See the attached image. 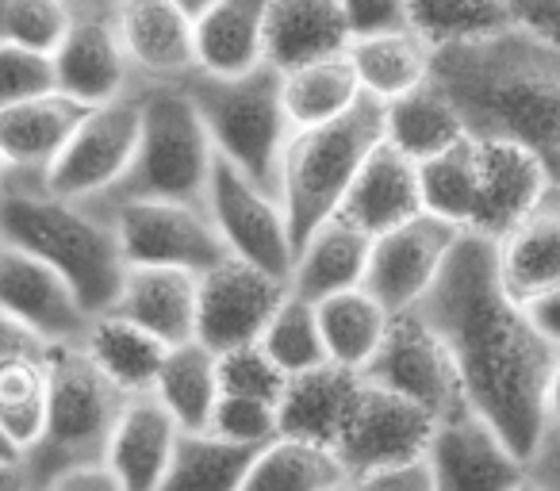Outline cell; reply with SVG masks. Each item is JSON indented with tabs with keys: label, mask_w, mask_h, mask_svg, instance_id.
<instances>
[{
	"label": "cell",
	"mask_w": 560,
	"mask_h": 491,
	"mask_svg": "<svg viewBox=\"0 0 560 491\" xmlns=\"http://www.w3.org/2000/svg\"><path fill=\"white\" fill-rule=\"evenodd\" d=\"M419 315L450 346L465 404L526 460L549 422V381L560 346L503 289L495 242L460 234Z\"/></svg>",
	"instance_id": "6da1fadb"
},
{
	"label": "cell",
	"mask_w": 560,
	"mask_h": 491,
	"mask_svg": "<svg viewBox=\"0 0 560 491\" xmlns=\"http://www.w3.org/2000/svg\"><path fill=\"white\" fill-rule=\"evenodd\" d=\"M430 81L472 139L518 142L560 180V43L514 27L488 43L434 50Z\"/></svg>",
	"instance_id": "7a4b0ae2"
},
{
	"label": "cell",
	"mask_w": 560,
	"mask_h": 491,
	"mask_svg": "<svg viewBox=\"0 0 560 491\" xmlns=\"http://www.w3.org/2000/svg\"><path fill=\"white\" fill-rule=\"evenodd\" d=\"M0 242L62 273L89 315L112 312L124 289L127 261L108 211L66 200L32 173H12L0 188Z\"/></svg>",
	"instance_id": "3957f363"
},
{
	"label": "cell",
	"mask_w": 560,
	"mask_h": 491,
	"mask_svg": "<svg viewBox=\"0 0 560 491\" xmlns=\"http://www.w3.org/2000/svg\"><path fill=\"white\" fill-rule=\"evenodd\" d=\"M384 142V104L365 96L353 112L319 127L292 131L280 162V203L289 215L292 246H304L338 215L361 165Z\"/></svg>",
	"instance_id": "277c9868"
},
{
	"label": "cell",
	"mask_w": 560,
	"mask_h": 491,
	"mask_svg": "<svg viewBox=\"0 0 560 491\" xmlns=\"http://www.w3.org/2000/svg\"><path fill=\"white\" fill-rule=\"evenodd\" d=\"M142 108V135L124 185L101 200L112 203H192L208 208L215 147L185 89L135 85Z\"/></svg>",
	"instance_id": "5b68a950"
},
{
	"label": "cell",
	"mask_w": 560,
	"mask_h": 491,
	"mask_svg": "<svg viewBox=\"0 0 560 491\" xmlns=\"http://www.w3.org/2000/svg\"><path fill=\"white\" fill-rule=\"evenodd\" d=\"M180 89L200 112L215 154L280 196V162L292 139L280 73L272 66L242 73V78H215L200 70Z\"/></svg>",
	"instance_id": "8992f818"
},
{
	"label": "cell",
	"mask_w": 560,
	"mask_h": 491,
	"mask_svg": "<svg viewBox=\"0 0 560 491\" xmlns=\"http://www.w3.org/2000/svg\"><path fill=\"white\" fill-rule=\"evenodd\" d=\"M127 407V396L85 358L81 346H58L50 358L47 426L24 457L35 488L81 465H104L112 430Z\"/></svg>",
	"instance_id": "52a82bcc"
},
{
	"label": "cell",
	"mask_w": 560,
	"mask_h": 491,
	"mask_svg": "<svg viewBox=\"0 0 560 491\" xmlns=\"http://www.w3.org/2000/svg\"><path fill=\"white\" fill-rule=\"evenodd\" d=\"M116 226L127 269H180L203 277L226 261L223 238L208 208L192 203H112L104 208Z\"/></svg>",
	"instance_id": "ba28073f"
},
{
	"label": "cell",
	"mask_w": 560,
	"mask_h": 491,
	"mask_svg": "<svg viewBox=\"0 0 560 491\" xmlns=\"http://www.w3.org/2000/svg\"><path fill=\"white\" fill-rule=\"evenodd\" d=\"M142 135V108L139 93L124 96V101L89 108L85 119L78 124L73 139L50 165L47 180L50 192L66 196V200L81 203H101L124 185L127 169L135 162Z\"/></svg>",
	"instance_id": "9c48e42d"
},
{
	"label": "cell",
	"mask_w": 560,
	"mask_h": 491,
	"mask_svg": "<svg viewBox=\"0 0 560 491\" xmlns=\"http://www.w3.org/2000/svg\"><path fill=\"white\" fill-rule=\"evenodd\" d=\"M208 215L231 258L289 281L296 246H292L289 215H284V203L277 192H269L242 169L215 157L208 185Z\"/></svg>",
	"instance_id": "30bf717a"
},
{
	"label": "cell",
	"mask_w": 560,
	"mask_h": 491,
	"mask_svg": "<svg viewBox=\"0 0 560 491\" xmlns=\"http://www.w3.org/2000/svg\"><path fill=\"white\" fill-rule=\"evenodd\" d=\"M361 376L373 388H384L430 411L434 419H445V414L468 407L450 346L438 338V330L419 312L392 315L388 335H384L381 350Z\"/></svg>",
	"instance_id": "8fae6325"
},
{
	"label": "cell",
	"mask_w": 560,
	"mask_h": 491,
	"mask_svg": "<svg viewBox=\"0 0 560 491\" xmlns=\"http://www.w3.org/2000/svg\"><path fill=\"white\" fill-rule=\"evenodd\" d=\"M460 234L465 231L422 211L411 223L373 238V254H369L365 284L361 289L388 315L419 312V304L430 296V289L442 277L450 254L457 250Z\"/></svg>",
	"instance_id": "7c38bea8"
},
{
	"label": "cell",
	"mask_w": 560,
	"mask_h": 491,
	"mask_svg": "<svg viewBox=\"0 0 560 491\" xmlns=\"http://www.w3.org/2000/svg\"><path fill=\"white\" fill-rule=\"evenodd\" d=\"M289 292L292 289L284 277H272L238 258L219 261L211 273L200 277L196 342H203L211 353L261 342L265 327L289 300Z\"/></svg>",
	"instance_id": "4fadbf2b"
},
{
	"label": "cell",
	"mask_w": 560,
	"mask_h": 491,
	"mask_svg": "<svg viewBox=\"0 0 560 491\" xmlns=\"http://www.w3.org/2000/svg\"><path fill=\"white\" fill-rule=\"evenodd\" d=\"M427 460L438 491H518L526 483V460L472 407L438 419Z\"/></svg>",
	"instance_id": "5bb4252c"
},
{
	"label": "cell",
	"mask_w": 560,
	"mask_h": 491,
	"mask_svg": "<svg viewBox=\"0 0 560 491\" xmlns=\"http://www.w3.org/2000/svg\"><path fill=\"white\" fill-rule=\"evenodd\" d=\"M112 20L135 70V85L180 89L200 73L196 16L177 0H119Z\"/></svg>",
	"instance_id": "9a60e30c"
},
{
	"label": "cell",
	"mask_w": 560,
	"mask_h": 491,
	"mask_svg": "<svg viewBox=\"0 0 560 491\" xmlns=\"http://www.w3.org/2000/svg\"><path fill=\"white\" fill-rule=\"evenodd\" d=\"M0 312L47 346H81L93 319L62 273L9 242H0Z\"/></svg>",
	"instance_id": "2e32d148"
},
{
	"label": "cell",
	"mask_w": 560,
	"mask_h": 491,
	"mask_svg": "<svg viewBox=\"0 0 560 491\" xmlns=\"http://www.w3.org/2000/svg\"><path fill=\"white\" fill-rule=\"evenodd\" d=\"M434 430L438 419L430 411L384 388H373L365 381V396H361L350 430L342 434L335 453L342 460L346 476L353 480V476L373 472V468L422 460L430 453V442H434Z\"/></svg>",
	"instance_id": "e0dca14e"
},
{
	"label": "cell",
	"mask_w": 560,
	"mask_h": 491,
	"mask_svg": "<svg viewBox=\"0 0 560 491\" xmlns=\"http://www.w3.org/2000/svg\"><path fill=\"white\" fill-rule=\"evenodd\" d=\"M476 147H480V177H476V211L465 234H480L499 246L557 180L549 177L541 157L518 142L476 139Z\"/></svg>",
	"instance_id": "ac0fdd59"
},
{
	"label": "cell",
	"mask_w": 560,
	"mask_h": 491,
	"mask_svg": "<svg viewBox=\"0 0 560 491\" xmlns=\"http://www.w3.org/2000/svg\"><path fill=\"white\" fill-rule=\"evenodd\" d=\"M50 62H55V89L81 108H101L135 93V70L112 16H73Z\"/></svg>",
	"instance_id": "d6986e66"
},
{
	"label": "cell",
	"mask_w": 560,
	"mask_h": 491,
	"mask_svg": "<svg viewBox=\"0 0 560 491\" xmlns=\"http://www.w3.org/2000/svg\"><path fill=\"white\" fill-rule=\"evenodd\" d=\"M361 396H365V376L342 365H319L312 373L292 376L277 404L280 437L338 449Z\"/></svg>",
	"instance_id": "ffe728a7"
},
{
	"label": "cell",
	"mask_w": 560,
	"mask_h": 491,
	"mask_svg": "<svg viewBox=\"0 0 560 491\" xmlns=\"http://www.w3.org/2000/svg\"><path fill=\"white\" fill-rule=\"evenodd\" d=\"M338 215L365 231L369 238L396 231V226L411 223L422 215V185H419V165L396 147L381 142L365 165H361L358 180L346 192Z\"/></svg>",
	"instance_id": "44dd1931"
},
{
	"label": "cell",
	"mask_w": 560,
	"mask_h": 491,
	"mask_svg": "<svg viewBox=\"0 0 560 491\" xmlns=\"http://www.w3.org/2000/svg\"><path fill=\"white\" fill-rule=\"evenodd\" d=\"M180 442V426L154 396L127 399L116 430H112L104 465L112 468L124 491H158L165 480V468Z\"/></svg>",
	"instance_id": "7402d4cb"
},
{
	"label": "cell",
	"mask_w": 560,
	"mask_h": 491,
	"mask_svg": "<svg viewBox=\"0 0 560 491\" xmlns=\"http://www.w3.org/2000/svg\"><path fill=\"white\" fill-rule=\"evenodd\" d=\"M342 0H272L265 32V66L292 73L300 66L338 58L350 50Z\"/></svg>",
	"instance_id": "603a6c76"
},
{
	"label": "cell",
	"mask_w": 560,
	"mask_h": 491,
	"mask_svg": "<svg viewBox=\"0 0 560 491\" xmlns=\"http://www.w3.org/2000/svg\"><path fill=\"white\" fill-rule=\"evenodd\" d=\"M503 289L518 304L560 289V185H549L534 211L495 246Z\"/></svg>",
	"instance_id": "cb8c5ba5"
},
{
	"label": "cell",
	"mask_w": 560,
	"mask_h": 491,
	"mask_svg": "<svg viewBox=\"0 0 560 491\" xmlns=\"http://www.w3.org/2000/svg\"><path fill=\"white\" fill-rule=\"evenodd\" d=\"M112 312L131 319L158 342H196V312H200V277L180 269H127Z\"/></svg>",
	"instance_id": "d4e9b609"
},
{
	"label": "cell",
	"mask_w": 560,
	"mask_h": 491,
	"mask_svg": "<svg viewBox=\"0 0 560 491\" xmlns=\"http://www.w3.org/2000/svg\"><path fill=\"white\" fill-rule=\"evenodd\" d=\"M369 254H373V238L365 231L346 223L342 215L327 219L296 250L289 277L292 296L307 300V304H323L330 296L361 289L365 284Z\"/></svg>",
	"instance_id": "484cf974"
},
{
	"label": "cell",
	"mask_w": 560,
	"mask_h": 491,
	"mask_svg": "<svg viewBox=\"0 0 560 491\" xmlns=\"http://www.w3.org/2000/svg\"><path fill=\"white\" fill-rule=\"evenodd\" d=\"M89 108L62 93L35 96V101L12 104L0 112V154L9 157L12 173H32L47 177L50 165L73 139L78 124Z\"/></svg>",
	"instance_id": "4316f807"
},
{
	"label": "cell",
	"mask_w": 560,
	"mask_h": 491,
	"mask_svg": "<svg viewBox=\"0 0 560 491\" xmlns=\"http://www.w3.org/2000/svg\"><path fill=\"white\" fill-rule=\"evenodd\" d=\"M272 0H215L196 16L200 70L215 78H242L265 66V32Z\"/></svg>",
	"instance_id": "83f0119b"
},
{
	"label": "cell",
	"mask_w": 560,
	"mask_h": 491,
	"mask_svg": "<svg viewBox=\"0 0 560 491\" xmlns=\"http://www.w3.org/2000/svg\"><path fill=\"white\" fill-rule=\"evenodd\" d=\"M81 350H85V358L93 361L127 399H135V396H150V391H154V381H158V373H162L170 346L158 342L154 335L135 327L124 315L101 312L89 319Z\"/></svg>",
	"instance_id": "f1b7e54d"
},
{
	"label": "cell",
	"mask_w": 560,
	"mask_h": 491,
	"mask_svg": "<svg viewBox=\"0 0 560 491\" xmlns=\"http://www.w3.org/2000/svg\"><path fill=\"white\" fill-rule=\"evenodd\" d=\"M460 139H468L465 119L434 81L384 104V142L396 147L399 154H407L415 165L445 154Z\"/></svg>",
	"instance_id": "f546056e"
},
{
	"label": "cell",
	"mask_w": 560,
	"mask_h": 491,
	"mask_svg": "<svg viewBox=\"0 0 560 491\" xmlns=\"http://www.w3.org/2000/svg\"><path fill=\"white\" fill-rule=\"evenodd\" d=\"M346 58H350L353 73H358L361 93L381 104H392L399 96L422 89L430 81V70H434V50L415 32L353 39Z\"/></svg>",
	"instance_id": "4dcf8cb0"
},
{
	"label": "cell",
	"mask_w": 560,
	"mask_h": 491,
	"mask_svg": "<svg viewBox=\"0 0 560 491\" xmlns=\"http://www.w3.org/2000/svg\"><path fill=\"white\" fill-rule=\"evenodd\" d=\"M150 396L173 414L180 430H208L219 404V358L203 342L173 346Z\"/></svg>",
	"instance_id": "1f68e13d"
},
{
	"label": "cell",
	"mask_w": 560,
	"mask_h": 491,
	"mask_svg": "<svg viewBox=\"0 0 560 491\" xmlns=\"http://www.w3.org/2000/svg\"><path fill=\"white\" fill-rule=\"evenodd\" d=\"M280 89H284V112H289L292 131L330 124V119L346 116L365 101L361 81L346 55L280 73Z\"/></svg>",
	"instance_id": "d6a6232c"
},
{
	"label": "cell",
	"mask_w": 560,
	"mask_h": 491,
	"mask_svg": "<svg viewBox=\"0 0 560 491\" xmlns=\"http://www.w3.org/2000/svg\"><path fill=\"white\" fill-rule=\"evenodd\" d=\"M315 312H319V330L330 365L365 373L369 361L381 350L384 335H388L392 315L365 289L323 300V304H315Z\"/></svg>",
	"instance_id": "836d02e7"
},
{
	"label": "cell",
	"mask_w": 560,
	"mask_h": 491,
	"mask_svg": "<svg viewBox=\"0 0 560 491\" xmlns=\"http://www.w3.org/2000/svg\"><path fill=\"white\" fill-rule=\"evenodd\" d=\"M350 483L335 449L296 437H277L257 449L242 491H338Z\"/></svg>",
	"instance_id": "e575fe53"
},
{
	"label": "cell",
	"mask_w": 560,
	"mask_h": 491,
	"mask_svg": "<svg viewBox=\"0 0 560 491\" xmlns=\"http://www.w3.org/2000/svg\"><path fill=\"white\" fill-rule=\"evenodd\" d=\"M257 453L223 442L211 430H180V442L158 491H242Z\"/></svg>",
	"instance_id": "d590c367"
},
{
	"label": "cell",
	"mask_w": 560,
	"mask_h": 491,
	"mask_svg": "<svg viewBox=\"0 0 560 491\" xmlns=\"http://www.w3.org/2000/svg\"><path fill=\"white\" fill-rule=\"evenodd\" d=\"M407 9H411V32L430 50L472 47L514 32L503 0H407Z\"/></svg>",
	"instance_id": "8d00e7d4"
},
{
	"label": "cell",
	"mask_w": 560,
	"mask_h": 491,
	"mask_svg": "<svg viewBox=\"0 0 560 491\" xmlns=\"http://www.w3.org/2000/svg\"><path fill=\"white\" fill-rule=\"evenodd\" d=\"M476 177H480V147L468 135L445 154L419 165L422 211L434 219H445L457 231H468L476 211Z\"/></svg>",
	"instance_id": "74e56055"
},
{
	"label": "cell",
	"mask_w": 560,
	"mask_h": 491,
	"mask_svg": "<svg viewBox=\"0 0 560 491\" xmlns=\"http://www.w3.org/2000/svg\"><path fill=\"white\" fill-rule=\"evenodd\" d=\"M58 350V346H55ZM55 358V353H50ZM50 358L24 361L0 373V426L20 453H32L47 426L50 404Z\"/></svg>",
	"instance_id": "f35d334b"
},
{
	"label": "cell",
	"mask_w": 560,
	"mask_h": 491,
	"mask_svg": "<svg viewBox=\"0 0 560 491\" xmlns=\"http://www.w3.org/2000/svg\"><path fill=\"white\" fill-rule=\"evenodd\" d=\"M261 350L277 361V369L284 376H300L312 373L319 365H330L327 361V346H323V330H319V312L307 300L292 296L280 304V312L272 315V323L261 335Z\"/></svg>",
	"instance_id": "ab89813d"
},
{
	"label": "cell",
	"mask_w": 560,
	"mask_h": 491,
	"mask_svg": "<svg viewBox=\"0 0 560 491\" xmlns=\"http://www.w3.org/2000/svg\"><path fill=\"white\" fill-rule=\"evenodd\" d=\"M73 16L62 0H0V43L35 55H55Z\"/></svg>",
	"instance_id": "60d3db41"
},
{
	"label": "cell",
	"mask_w": 560,
	"mask_h": 491,
	"mask_svg": "<svg viewBox=\"0 0 560 491\" xmlns=\"http://www.w3.org/2000/svg\"><path fill=\"white\" fill-rule=\"evenodd\" d=\"M219 358V396L257 399V404H280L289 376L280 373L277 361L261 350V342L238 346V350L215 353Z\"/></svg>",
	"instance_id": "b9f144b4"
},
{
	"label": "cell",
	"mask_w": 560,
	"mask_h": 491,
	"mask_svg": "<svg viewBox=\"0 0 560 491\" xmlns=\"http://www.w3.org/2000/svg\"><path fill=\"white\" fill-rule=\"evenodd\" d=\"M211 434H219L223 442L242 445V449H265L269 442L280 437L277 407L257 404V399H238V396H219L215 411L208 422Z\"/></svg>",
	"instance_id": "7bdbcfd3"
},
{
	"label": "cell",
	"mask_w": 560,
	"mask_h": 491,
	"mask_svg": "<svg viewBox=\"0 0 560 491\" xmlns=\"http://www.w3.org/2000/svg\"><path fill=\"white\" fill-rule=\"evenodd\" d=\"M47 93H58L55 62L47 55H35V50H20L9 47V43H0V112Z\"/></svg>",
	"instance_id": "ee69618b"
},
{
	"label": "cell",
	"mask_w": 560,
	"mask_h": 491,
	"mask_svg": "<svg viewBox=\"0 0 560 491\" xmlns=\"http://www.w3.org/2000/svg\"><path fill=\"white\" fill-rule=\"evenodd\" d=\"M342 16H346V27H350V39L411 32V9H407V0H342Z\"/></svg>",
	"instance_id": "f6af8a7d"
},
{
	"label": "cell",
	"mask_w": 560,
	"mask_h": 491,
	"mask_svg": "<svg viewBox=\"0 0 560 491\" xmlns=\"http://www.w3.org/2000/svg\"><path fill=\"white\" fill-rule=\"evenodd\" d=\"M350 491H438L430 460H407V465H388L361 472L350 480Z\"/></svg>",
	"instance_id": "bcb514c9"
},
{
	"label": "cell",
	"mask_w": 560,
	"mask_h": 491,
	"mask_svg": "<svg viewBox=\"0 0 560 491\" xmlns=\"http://www.w3.org/2000/svg\"><path fill=\"white\" fill-rule=\"evenodd\" d=\"M526 480L537 491H560V422L549 419L526 457Z\"/></svg>",
	"instance_id": "7dc6e473"
},
{
	"label": "cell",
	"mask_w": 560,
	"mask_h": 491,
	"mask_svg": "<svg viewBox=\"0 0 560 491\" xmlns=\"http://www.w3.org/2000/svg\"><path fill=\"white\" fill-rule=\"evenodd\" d=\"M50 353H55V346H47L24 323L9 319V315L0 312V373L12 365H24V361H43Z\"/></svg>",
	"instance_id": "c3c4849f"
},
{
	"label": "cell",
	"mask_w": 560,
	"mask_h": 491,
	"mask_svg": "<svg viewBox=\"0 0 560 491\" xmlns=\"http://www.w3.org/2000/svg\"><path fill=\"white\" fill-rule=\"evenodd\" d=\"M514 27L545 43H560V0H503Z\"/></svg>",
	"instance_id": "681fc988"
},
{
	"label": "cell",
	"mask_w": 560,
	"mask_h": 491,
	"mask_svg": "<svg viewBox=\"0 0 560 491\" xmlns=\"http://www.w3.org/2000/svg\"><path fill=\"white\" fill-rule=\"evenodd\" d=\"M43 491H124V483L112 476L108 465H81L55 476Z\"/></svg>",
	"instance_id": "f907efd6"
},
{
	"label": "cell",
	"mask_w": 560,
	"mask_h": 491,
	"mask_svg": "<svg viewBox=\"0 0 560 491\" xmlns=\"http://www.w3.org/2000/svg\"><path fill=\"white\" fill-rule=\"evenodd\" d=\"M529 315H534V323L541 327V335L549 338L552 346H560V289H552L549 296L534 300V304H529Z\"/></svg>",
	"instance_id": "816d5d0a"
},
{
	"label": "cell",
	"mask_w": 560,
	"mask_h": 491,
	"mask_svg": "<svg viewBox=\"0 0 560 491\" xmlns=\"http://www.w3.org/2000/svg\"><path fill=\"white\" fill-rule=\"evenodd\" d=\"M0 491H39L24 460H0Z\"/></svg>",
	"instance_id": "f5cc1de1"
},
{
	"label": "cell",
	"mask_w": 560,
	"mask_h": 491,
	"mask_svg": "<svg viewBox=\"0 0 560 491\" xmlns=\"http://www.w3.org/2000/svg\"><path fill=\"white\" fill-rule=\"evenodd\" d=\"M70 16H116L119 0H62Z\"/></svg>",
	"instance_id": "db71d44e"
},
{
	"label": "cell",
	"mask_w": 560,
	"mask_h": 491,
	"mask_svg": "<svg viewBox=\"0 0 560 491\" xmlns=\"http://www.w3.org/2000/svg\"><path fill=\"white\" fill-rule=\"evenodd\" d=\"M549 419L560 422V358H557V369H552V381H549Z\"/></svg>",
	"instance_id": "11a10c76"
},
{
	"label": "cell",
	"mask_w": 560,
	"mask_h": 491,
	"mask_svg": "<svg viewBox=\"0 0 560 491\" xmlns=\"http://www.w3.org/2000/svg\"><path fill=\"white\" fill-rule=\"evenodd\" d=\"M0 460H24V453L12 445V437L4 434V426H0Z\"/></svg>",
	"instance_id": "9f6ffc18"
},
{
	"label": "cell",
	"mask_w": 560,
	"mask_h": 491,
	"mask_svg": "<svg viewBox=\"0 0 560 491\" xmlns=\"http://www.w3.org/2000/svg\"><path fill=\"white\" fill-rule=\"evenodd\" d=\"M177 4H180V9L192 12V16H200V12L208 9V4H215V0H177Z\"/></svg>",
	"instance_id": "6f0895ef"
},
{
	"label": "cell",
	"mask_w": 560,
	"mask_h": 491,
	"mask_svg": "<svg viewBox=\"0 0 560 491\" xmlns=\"http://www.w3.org/2000/svg\"><path fill=\"white\" fill-rule=\"evenodd\" d=\"M12 177V165H9V157L0 154V188H4V180Z\"/></svg>",
	"instance_id": "680465c9"
},
{
	"label": "cell",
	"mask_w": 560,
	"mask_h": 491,
	"mask_svg": "<svg viewBox=\"0 0 560 491\" xmlns=\"http://www.w3.org/2000/svg\"><path fill=\"white\" fill-rule=\"evenodd\" d=\"M518 491H537V488H534V483H529V480H526V483H522V488H518Z\"/></svg>",
	"instance_id": "91938a15"
},
{
	"label": "cell",
	"mask_w": 560,
	"mask_h": 491,
	"mask_svg": "<svg viewBox=\"0 0 560 491\" xmlns=\"http://www.w3.org/2000/svg\"><path fill=\"white\" fill-rule=\"evenodd\" d=\"M338 491H350V483H346V488H338Z\"/></svg>",
	"instance_id": "94428289"
},
{
	"label": "cell",
	"mask_w": 560,
	"mask_h": 491,
	"mask_svg": "<svg viewBox=\"0 0 560 491\" xmlns=\"http://www.w3.org/2000/svg\"><path fill=\"white\" fill-rule=\"evenodd\" d=\"M557 185H560V180H557Z\"/></svg>",
	"instance_id": "6125c7cd"
}]
</instances>
